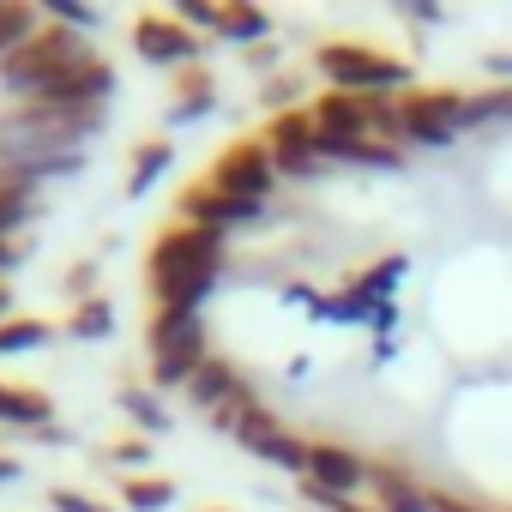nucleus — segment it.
<instances>
[{
	"instance_id": "c85d7f7f",
	"label": "nucleus",
	"mask_w": 512,
	"mask_h": 512,
	"mask_svg": "<svg viewBox=\"0 0 512 512\" xmlns=\"http://www.w3.org/2000/svg\"><path fill=\"white\" fill-rule=\"evenodd\" d=\"M410 19H422V25H440V7H434V0H416V7H410Z\"/></svg>"
},
{
	"instance_id": "9b49d317",
	"label": "nucleus",
	"mask_w": 512,
	"mask_h": 512,
	"mask_svg": "<svg viewBox=\"0 0 512 512\" xmlns=\"http://www.w3.org/2000/svg\"><path fill=\"white\" fill-rule=\"evenodd\" d=\"M247 398H260V392H253V380H247L229 356H217V350H211V356L199 362V374L187 380V404H193L205 422H211V416H223L229 404H247Z\"/></svg>"
},
{
	"instance_id": "4be33fe9",
	"label": "nucleus",
	"mask_w": 512,
	"mask_h": 512,
	"mask_svg": "<svg viewBox=\"0 0 512 512\" xmlns=\"http://www.w3.org/2000/svg\"><path fill=\"white\" fill-rule=\"evenodd\" d=\"M67 332H73V338H85V344L109 338V332H115V302H109V296L73 302V314H67Z\"/></svg>"
},
{
	"instance_id": "f3484780",
	"label": "nucleus",
	"mask_w": 512,
	"mask_h": 512,
	"mask_svg": "<svg viewBox=\"0 0 512 512\" xmlns=\"http://www.w3.org/2000/svg\"><path fill=\"white\" fill-rule=\"evenodd\" d=\"M169 163H175V151H169V139H145V145H133V169H127V193L133 199H145L163 175H169Z\"/></svg>"
},
{
	"instance_id": "c756f323",
	"label": "nucleus",
	"mask_w": 512,
	"mask_h": 512,
	"mask_svg": "<svg viewBox=\"0 0 512 512\" xmlns=\"http://www.w3.org/2000/svg\"><path fill=\"white\" fill-rule=\"evenodd\" d=\"M13 476H19V458H7V452H0V488H7Z\"/></svg>"
},
{
	"instance_id": "b1692460",
	"label": "nucleus",
	"mask_w": 512,
	"mask_h": 512,
	"mask_svg": "<svg viewBox=\"0 0 512 512\" xmlns=\"http://www.w3.org/2000/svg\"><path fill=\"white\" fill-rule=\"evenodd\" d=\"M43 19H49V25H67V31H79V37L97 31V13L79 7V0H43Z\"/></svg>"
},
{
	"instance_id": "2f4dec72",
	"label": "nucleus",
	"mask_w": 512,
	"mask_h": 512,
	"mask_svg": "<svg viewBox=\"0 0 512 512\" xmlns=\"http://www.w3.org/2000/svg\"><path fill=\"white\" fill-rule=\"evenodd\" d=\"M205 512H229V506H205Z\"/></svg>"
},
{
	"instance_id": "aec40b11",
	"label": "nucleus",
	"mask_w": 512,
	"mask_h": 512,
	"mask_svg": "<svg viewBox=\"0 0 512 512\" xmlns=\"http://www.w3.org/2000/svg\"><path fill=\"white\" fill-rule=\"evenodd\" d=\"M55 320H43V314H13L7 326H0V356H19V350H43V344H55Z\"/></svg>"
},
{
	"instance_id": "393cba45",
	"label": "nucleus",
	"mask_w": 512,
	"mask_h": 512,
	"mask_svg": "<svg viewBox=\"0 0 512 512\" xmlns=\"http://www.w3.org/2000/svg\"><path fill=\"white\" fill-rule=\"evenodd\" d=\"M109 458H115L127 476H145V464H151V440H145V434H121V440L109 446Z\"/></svg>"
},
{
	"instance_id": "20e7f679",
	"label": "nucleus",
	"mask_w": 512,
	"mask_h": 512,
	"mask_svg": "<svg viewBox=\"0 0 512 512\" xmlns=\"http://www.w3.org/2000/svg\"><path fill=\"white\" fill-rule=\"evenodd\" d=\"M97 49L79 37V31H67V25H49L43 19V31L19 49V55H7L0 61V85H7L19 103H31V97H49V85L55 79H67L79 61H91Z\"/></svg>"
},
{
	"instance_id": "a211bd4d",
	"label": "nucleus",
	"mask_w": 512,
	"mask_h": 512,
	"mask_svg": "<svg viewBox=\"0 0 512 512\" xmlns=\"http://www.w3.org/2000/svg\"><path fill=\"white\" fill-rule=\"evenodd\" d=\"M37 31H43V7H25V0H0V61L19 55Z\"/></svg>"
},
{
	"instance_id": "f257e3e1",
	"label": "nucleus",
	"mask_w": 512,
	"mask_h": 512,
	"mask_svg": "<svg viewBox=\"0 0 512 512\" xmlns=\"http://www.w3.org/2000/svg\"><path fill=\"white\" fill-rule=\"evenodd\" d=\"M223 266H229L223 229L169 223V229H157V241L145 253V296H151V308H169V314H205Z\"/></svg>"
},
{
	"instance_id": "ddd939ff",
	"label": "nucleus",
	"mask_w": 512,
	"mask_h": 512,
	"mask_svg": "<svg viewBox=\"0 0 512 512\" xmlns=\"http://www.w3.org/2000/svg\"><path fill=\"white\" fill-rule=\"evenodd\" d=\"M362 500H368L374 512H434V488H428V482H416V476H410V470H398V464H374V476H368Z\"/></svg>"
},
{
	"instance_id": "7c9ffc66",
	"label": "nucleus",
	"mask_w": 512,
	"mask_h": 512,
	"mask_svg": "<svg viewBox=\"0 0 512 512\" xmlns=\"http://www.w3.org/2000/svg\"><path fill=\"white\" fill-rule=\"evenodd\" d=\"M7 320H13V290L0 284V326H7Z\"/></svg>"
},
{
	"instance_id": "cd10ccee",
	"label": "nucleus",
	"mask_w": 512,
	"mask_h": 512,
	"mask_svg": "<svg viewBox=\"0 0 512 512\" xmlns=\"http://www.w3.org/2000/svg\"><path fill=\"white\" fill-rule=\"evenodd\" d=\"M434 512H482V506H476V500H458V494H440V488H434Z\"/></svg>"
},
{
	"instance_id": "f8f14e48",
	"label": "nucleus",
	"mask_w": 512,
	"mask_h": 512,
	"mask_svg": "<svg viewBox=\"0 0 512 512\" xmlns=\"http://www.w3.org/2000/svg\"><path fill=\"white\" fill-rule=\"evenodd\" d=\"M175 217L181 223H199V229H235V223H253L260 217V205H241V199H229V193H217L211 181H187L181 193H175Z\"/></svg>"
},
{
	"instance_id": "6e6552de",
	"label": "nucleus",
	"mask_w": 512,
	"mask_h": 512,
	"mask_svg": "<svg viewBox=\"0 0 512 512\" xmlns=\"http://www.w3.org/2000/svg\"><path fill=\"white\" fill-rule=\"evenodd\" d=\"M260 139H266V151H272V163H278V175H284V181H308V175L320 169V133H314L308 103H302V109L272 115Z\"/></svg>"
},
{
	"instance_id": "5701e85b",
	"label": "nucleus",
	"mask_w": 512,
	"mask_h": 512,
	"mask_svg": "<svg viewBox=\"0 0 512 512\" xmlns=\"http://www.w3.org/2000/svg\"><path fill=\"white\" fill-rule=\"evenodd\" d=\"M31 211H37V193H25V187H7V181H0V241H13V229H19Z\"/></svg>"
},
{
	"instance_id": "9d476101",
	"label": "nucleus",
	"mask_w": 512,
	"mask_h": 512,
	"mask_svg": "<svg viewBox=\"0 0 512 512\" xmlns=\"http://www.w3.org/2000/svg\"><path fill=\"white\" fill-rule=\"evenodd\" d=\"M133 55L145 67H163V73H181L199 61V37L175 19V13H139L133 19Z\"/></svg>"
},
{
	"instance_id": "412c9836",
	"label": "nucleus",
	"mask_w": 512,
	"mask_h": 512,
	"mask_svg": "<svg viewBox=\"0 0 512 512\" xmlns=\"http://www.w3.org/2000/svg\"><path fill=\"white\" fill-rule=\"evenodd\" d=\"M121 416H127L139 434H163V428H169V404H163L151 386H121Z\"/></svg>"
},
{
	"instance_id": "1a4fd4ad",
	"label": "nucleus",
	"mask_w": 512,
	"mask_h": 512,
	"mask_svg": "<svg viewBox=\"0 0 512 512\" xmlns=\"http://www.w3.org/2000/svg\"><path fill=\"white\" fill-rule=\"evenodd\" d=\"M368 476H374V458H362V452H356V446H344V440H320V434H308V452H302V482L362 500Z\"/></svg>"
},
{
	"instance_id": "a878e982",
	"label": "nucleus",
	"mask_w": 512,
	"mask_h": 512,
	"mask_svg": "<svg viewBox=\"0 0 512 512\" xmlns=\"http://www.w3.org/2000/svg\"><path fill=\"white\" fill-rule=\"evenodd\" d=\"M169 13H175L193 37H199V31H205V37H217V7H211V0H175Z\"/></svg>"
},
{
	"instance_id": "423d86ee",
	"label": "nucleus",
	"mask_w": 512,
	"mask_h": 512,
	"mask_svg": "<svg viewBox=\"0 0 512 512\" xmlns=\"http://www.w3.org/2000/svg\"><path fill=\"white\" fill-rule=\"evenodd\" d=\"M476 115H470V91H440V85H416L398 97V145H422V151H440L452 145L458 133H470Z\"/></svg>"
},
{
	"instance_id": "6ab92c4d",
	"label": "nucleus",
	"mask_w": 512,
	"mask_h": 512,
	"mask_svg": "<svg viewBox=\"0 0 512 512\" xmlns=\"http://www.w3.org/2000/svg\"><path fill=\"white\" fill-rule=\"evenodd\" d=\"M175 494H181V488H175L169 476H151V470H145V476H121V506H127V512H169Z\"/></svg>"
},
{
	"instance_id": "7ed1b4c3",
	"label": "nucleus",
	"mask_w": 512,
	"mask_h": 512,
	"mask_svg": "<svg viewBox=\"0 0 512 512\" xmlns=\"http://www.w3.org/2000/svg\"><path fill=\"white\" fill-rule=\"evenodd\" d=\"M145 356H151V392H187V380H193L199 362L211 356L205 314L151 308V320H145Z\"/></svg>"
},
{
	"instance_id": "f03ea898",
	"label": "nucleus",
	"mask_w": 512,
	"mask_h": 512,
	"mask_svg": "<svg viewBox=\"0 0 512 512\" xmlns=\"http://www.w3.org/2000/svg\"><path fill=\"white\" fill-rule=\"evenodd\" d=\"M314 67L326 79V91H350V97H404L416 91L410 79V61L404 55H386L374 43H320L314 49Z\"/></svg>"
},
{
	"instance_id": "4468645a",
	"label": "nucleus",
	"mask_w": 512,
	"mask_h": 512,
	"mask_svg": "<svg viewBox=\"0 0 512 512\" xmlns=\"http://www.w3.org/2000/svg\"><path fill=\"white\" fill-rule=\"evenodd\" d=\"M0 428H25V434L55 428L49 392H43V386H13V380H0Z\"/></svg>"
},
{
	"instance_id": "dca6fc26",
	"label": "nucleus",
	"mask_w": 512,
	"mask_h": 512,
	"mask_svg": "<svg viewBox=\"0 0 512 512\" xmlns=\"http://www.w3.org/2000/svg\"><path fill=\"white\" fill-rule=\"evenodd\" d=\"M169 79H175V109H169V121H199V115L211 109V97H217L205 61H193V67H181V73H169Z\"/></svg>"
},
{
	"instance_id": "39448f33",
	"label": "nucleus",
	"mask_w": 512,
	"mask_h": 512,
	"mask_svg": "<svg viewBox=\"0 0 512 512\" xmlns=\"http://www.w3.org/2000/svg\"><path fill=\"white\" fill-rule=\"evenodd\" d=\"M211 428H223L247 458L260 464H278V470H296L302 476V452H308V434H296L278 410H266V398H247V404H229L223 416H211Z\"/></svg>"
},
{
	"instance_id": "0eeeda50",
	"label": "nucleus",
	"mask_w": 512,
	"mask_h": 512,
	"mask_svg": "<svg viewBox=\"0 0 512 512\" xmlns=\"http://www.w3.org/2000/svg\"><path fill=\"white\" fill-rule=\"evenodd\" d=\"M199 181H211L217 193H229V199H241V205H260V211H266V199L278 193L284 175H278L266 139H235V145H223V151L205 163Z\"/></svg>"
},
{
	"instance_id": "bb28decb",
	"label": "nucleus",
	"mask_w": 512,
	"mask_h": 512,
	"mask_svg": "<svg viewBox=\"0 0 512 512\" xmlns=\"http://www.w3.org/2000/svg\"><path fill=\"white\" fill-rule=\"evenodd\" d=\"M49 506H55V512H115V506L91 500L85 488H49Z\"/></svg>"
},
{
	"instance_id": "2eb2a0df",
	"label": "nucleus",
	"mask_w": 512,
	"mask_h": 512,
	"mask_svg": "<svg viewBox=\"0 0 512 512\" xmlns=\"http://www.w3.org/2000/svg\"><path fill=\"white\" fill-rule=\"evenodd\" d=\"M272 37V13L266 7H253V0H217V43H266Z\"/></svg>"
}]
</instances>
